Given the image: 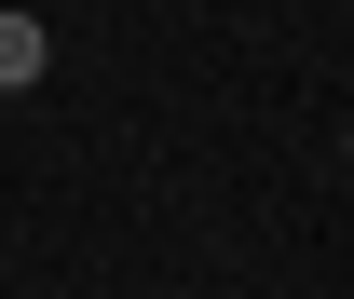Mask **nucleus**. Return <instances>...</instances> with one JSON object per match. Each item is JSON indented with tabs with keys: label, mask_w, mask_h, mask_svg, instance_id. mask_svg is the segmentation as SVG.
Wrapping results in <instances>:
<instances>
[{
	"label": "nucleus",
	"mask_w": 354,
	"mask_h": 299,
	"mask_svg": "<svg viewBox=\"0 0 354 299\" xmlns=\"http://www.w3.org/2000/svg\"><path fill=\"white\" fill-rule=\"evenodd\" d=\"M41 68H55V28L28 14V0H0V95H28Z\"/></svg>",
	"instance_id": "obj_1"
},
{
	"label": "nucleus",
	"mask_w": 354,
	"mask_h": 299,
	"mask_svg": "<svg viewBox=\"0 0 354 299\" xmlns=\"http://www.w3.org/2000/svg\"><path fill=\"white\" fill-rule=\"evenodd\" d=\"M341 164H354V136H341Z\"/></svg>",
	"instance_id": "obj_2"
}]
</instances>
